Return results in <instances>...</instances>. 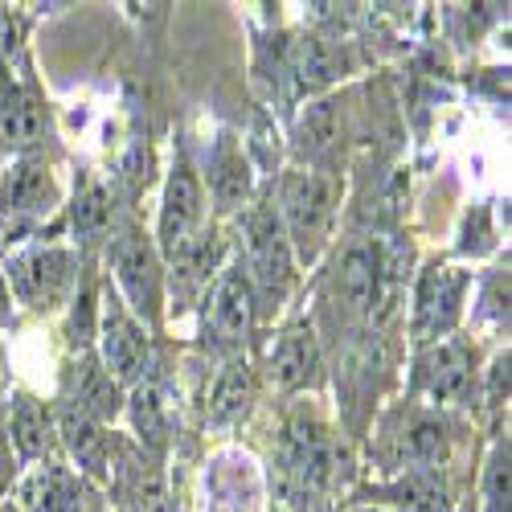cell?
I'll return each instance as SVG.
<instances>
[{"label":"cell","mask_w":512,"mask_h":512,"mask_svg":"<svg viewBox=\"0 0 512 512\" xmlns=\"http://www.w3.org/2000/svg\"><path fill=\"white\" fill-rule=\"evenodd\" d=\"M336 205H340V185L324 168H291L279 185V222L291 242V254L300 263H316L320 250L332 238L336 222Z\"/></svg>","instance_id":"1"},{"label":"cell","mask_w":512,"mask_h":512,"mask_svg":"<svg viewBox=\"0 0 512 512\" xmlns=\"http://www.w3.org/2000/svg\"><path fill=\"white\" fill-rule=\"evenodd\" d=\"M205 185L197 177L193 160L181 152L168 168L164 197H160V226H156V250L173 267H201L205 263Z\"/></svg>","instance_id":"2"},{"label":"cell","mask_w":512,"mask_h":512,"mask_svg":"<svg viewBox=\"0 0 512 512\" xmlns=\"http://www.w3.org/2000/svg\"><path fill=\"white\" fill-rule=\"evenodd\" d=\"M254 308L263 312H279V304L287 300V291L295 283V254L291 242L283 234V222L275 205H254L242 218V259H238Z\"/></svg>","instance_id":"3"},{"label":"cell","mask_w":512,"mask_h":512,"mask_svg":"<svg viewBox=\"0 0 512 512\" xmlns=\"http://www.w3.org/2000/svg\"><path fill=\"white\" fill-rule=\"evenodd\" d=\"M111 267H115V283H119V300L127 304L144 328H152L160 320V304H164V259L148 234L127 230L115 238L111 250Z\"/></svg>","instance_id":"4"},{"label":"cell","mask_w":512,"mask_h":512,"mask_svg":"<svg viewBox=\"0 0 512 512\" xmlns=\"http://www.w3.org/2000/svg\"><path fill=\"white\" fill-rule=\"evenodd\" d=\"M95 332H99V361L123 390H132L136 381L148 377V361H152L148 328L127 312V304L119 300V295H111V291L103 295Z\"/></svg>","instance_id":"5"},{"label":"cell","mask_w":512,"mask_h":512,"mask_svg":"<svg viewBox=\"0 0 512 512\" xmlns=\"http://www.w3.org/2000/svg\"><path fill=\"white\" fill-rule=\"evenodd\" d=\"M9 291L33 312H54L66 304L70 287L78 283V254L66 246H37L13 259L9 267Z\"/></svg>","instance_id":"6"},{"label":"cell","mask_w":512,"mask_h":512,"mask_svg":"<svg viewBox=\"0 0 512 512\" xmlns=\"http://www.w3.org/2000/svg\"><path fill=\"white\" fill-rule=\"evenodd\" d=\"M467 287H472V275L459 267H426L414 283V336L443 340L463 316Z\"/></svg>","instance_id":"7"},{"label":"cell","mask_w":512,"mask_h":512,"mask_svg":"<svg viewBox=\"0 0 512 512\" xmlns=\"http://www.w3.org/2000/svg\"><path fill=\"white\" fill-rule=\"evenodd\" d=\"M254 320H259V308H254L242 267H222L205 300V336H213V345L222 349H242Z\"/></svg>","instance_id":"8"},{"label":"cell","mask_w":512,"mask_h":512,"mask_svg":"<svg viewBox=\"0 0 512 512\" xmlns=\"http://www.w3.org/2000/svg\"><path fill=\"white\" fill-rule=\"evenodd\" d=\"M62 201L58 177L46 160H13L5 173H0V213L5 218H46Z\"/></svg>","instance_id":"9"},{"label":"cell","mask_w":512,"mask_h":512,"mask_svg":"<svg viewBox=\"0 0 512 512\" xmlns=\"http://www.w3.org/2000/svg\"><path fill=\"white\" fill-rule=\"evenodd\" d=\"M54 431H58L62 447L70 451V459L78 463V476H82V480H107V476H111L115 443H111L107 426H103L99 418L82 414V410H74V406H58Z\"/></svg>","instance_id":"10"},{"label":"cell","mask_w":512,"mask_h":512,"mask_svg":"<svg viewBox=\"0 0 512 512\" xmlns=\"http://www.w3.org/2000/svg\"><path fill=\"white\" fill-rule=\"evenodd\" d=\"M62 406H74V410L91 414L107 426V418H115L123 410V386L103 369V361L95 353H82L74 365H66Z\"/></svg>","instance_id":"11"},{"label":"cell","mask_w":512,"mask_h":512,"mask_svg":"<svg viewBox=\"0 0 512 512\" xmlns=\"http://www.w3.org/2000/svg\"><path fill=\"white\" fill-rule=\"evenodd\" d=\"M111 463H119V492L132 512H173L168 476L144 447H115Z\"/></svg>","instance_id":"12"},{"label":"cell","mask_w":512,"mask_h":512,"mask_svg":"<svg viewBox=\"0 0 512 512\" xmlns=\"http://www.w3.org/2000/svg\"><path fill=\"white\" fill-rule=\"evenodd\" d=\"M472 369H476V357L463 340H435L431 349L418 357V390L435 402H451L467 390L472 381Z\"/></svg>","instance_id":"13"},{"label":"cell","mask_w":512,"mask_h":512,"mask_svg":"<svg viewBox=\"0 0 512 512\" xmlns=\"http://www.w3.org/2000/svg\"><path fill=\"white\" fill-rule=\"evenodd\" d=\"M87 484L58 463H41L21 480V512H87Z\"/></svg>","instance_id":"14"},{"label":"cell","mask_w":512,"mask_h":512,"mask_svg":"<svg viewBox=\"0 0 512 512\" xmlns=\"http://www.w3.org/2000/svg\"><path fill=\"white\" fill-rule=\"evenodd\" d=\"M271 373L283 390H308L320 381V345L308 324H291L271 349Z\"/></svg>","instance_id":"15"},{"label":"cell","mask_w":512,"mask_h":512,"mask_svg":"<svg viewBox=\"0 0 512 512\" xmlns=\"http://www.w3.org/2000/svg\"><path fill=\"white\" fill-rule=\"evenodd\" d=\"M46 107L17 82H0V144L5 148H33L46 140Z\"/></svg>","instance_id":"16"},{"label":"cell","mask_w":512,"mask_h":512,"mask_svg":"<svg viewBox=\"0 0 512 512\" xmlns=\"http://www.w3.org/2000/svg\"><path fill=\"white\" fill-rule=\"evenodd\" d=\"M287 459L291 472L300 476L308 488H324L336 476V447L320 422H291L287 431Z\"/></svg>","instance_id":"17"},{"label":"cell","mask_w":512,"mask_h":512,"mask_svg":"<svg viewBox=\"0 0 512 512\" xmlns=\"http://www.w3.org/2000/svg\"><path fill=\"white\" fill-rule=\"evenodd\" d=\"M54 418L46 410V402H37L33 394H17L13 410H9V447L17 451L21 463H37L46 459L54 447Z\"/></svg>","instance_id":"18"},{"label":"cell","mask_w":512,"mask_h":512,"mask_svg":"<svg viewBox=\"0 0 512 512\" xmlns=\"http://www.w3.org/2000/svg\"><path fill=\"white\" fill-rule=\"evenodd\" d=\"M250 185L254 181H250L246 152L226 132L218 140V148H213V156H209V193H213V201H218L222 213H230V209H242L250 201Z\"/></svg>","instance_id":"19"},{"label":"cell","mask_w":512,"mask_h":512,"mask_svg":"<svg viewBox=\"0 0 512 512\" xmlns=\"http://www.w3.org/2000/svg\"><path fill=\"white\" fill-rule=\"evenodd\" d=\"M340 300L357 316H373L381 304V250L377 246H349L340 259Z\"/></svg>","instance_id":"20"},{"label":"cell","mask_w":512,"mask_h":512,"mask_svg":"<svg viewBox=\"0 0 512 512\" xmlns=\"http://www.w3.org/2000/svg\"><path fill=\"white\" fill-rule=\"evenodd\" d=\"M123 406H127V414H132V431L140 435L144 451L164 447L168 431H173V410H168V398L160 390V381H152V377L136 381L132 394L123 398Z\"/></svg>","instance_id":"21"},{"label":"cell","mask_w":512,"mask_h":512,"mask_svg":"<svg viewBox=\"0 0 512 512\" xmlns=\"http://www.w3.org/2000/svg\"><path fill=\"white\" fill-rule=\"evenodd\" d=\"M250 398H254V377H250L246 361H230L218 377V386H213V394H209V414L218 422H230L250 406Z\"/></svg>","instance_id":"22"},{"label":"cell","mask_w":512,"mask_h":512,"mask_svg":"<svg viewBox=\"0 0 512 512\" xmlns=\"http://www.w3.org/2000/svg\"><path fill=\"white\" fill-rule=\"evenodd\" d=\"M291 78L300 82V91H320V87H328V82L336 78V58H332V50L324 46L320 37H304L300 46H295V54H291Z\"/></svg>","instance_id":"23"},{"label":"cell","mask_w":512,"mask_h":512,"mask_svg":"<svg viewBox=\"0 0 512 512\" xmlns=\"http://www.w3.org/2000/svg\"><path fill=\"white\" fill-rule=\"evenodd\" d=\"M111 193L99 185V181H87L82 193L74 197V234L78 238H103L107 226H111Z\"/></svg>","instance_id":"24"},{"label":"cell","mask_w":512,"mask_h":512,"mask_svg":"<svg viewBox=\"0 0 512 512\" xmlns=\"http://www.w3.org/2000/svg\"><path fill=\"white\" fill-rule=\"evenodd\" d=\"M402 451L410 463H422V467L443 463L447 459V426L439 418H414L402 439Z\"/></svg>","instance_id":"25"},{"label":"cell","mask_w":512,"mask_h":512,"mask_svg":"<svg viewBox=\"0 0 512 512\" xmlns=\"http://www.w3.org/2000/svg\"><path fill=\"white\" fill-rule=\"evenodd\" d=\"M340 140V127H336V115L328 103H316L308 107L304 123H300V152L312 156V160H324Z\"/></svg>","instance_id":"26"},{"label":"cell","mask_w":512,"mask_h":512,"mask_svg":"<svg viewBox=\"0 0 512 512\" xmlns=\"http://www.w3.org/2000/svg\"><path fill=\"white\" fill-rule=\"evenodd\" d=\"M484 512H508V439L496 443L484 467Z\"/></svg>","instance_id":"27"},{"label":"cell","mask_w":512,"mask_h":512,"mask_svg":"<svg viewBox=\"0 0 512 512\" xmlns=\"http://www.w3.org/2000/svg\"><path fill=\"white\" fill-rule=\"evenodd\" d=\"M488 398H492V406L508 402V353H500V357L492 361V373H488Z\"/></svg>","instance_id":"28"},{"label":"cell","mask_w":512,"mask_h":512,"mask_svg":"<svg viewBox=\"0 0 512 512\" xmlns=\"http://www.w3.org/2000/svg\"><path fill=\"white\" fill-rule=\"evenodd\" d=\"M9 484H13V447L0 439V496H5Z\"/></svg>","instance_id":"29"},{"label":"cell","mask_w":512,"mask_h":512,"mask_svg":"<svg viewBox=\"0 0 512 512\" xmlns=\"http://www.w3.org/2000/svg\"><path fill=\"white\" fill-rule=\"evenodd\" d=\"M9 320H13V291H9L5 271H0V324H9Z\"/></svg>","instance_id":"30"},{"label":"cell","mask_w":512,"mask_h":512,"mask_svg":"<svg viewBox=\"0 0 512 512\" xmlns=\"http://www.w3.org/2000/svg\"><path fill=\"white\" fill-rule=\"evenodd\" d=\"M357 512H377V508H357Z\"/></svg>","instance_id":"31"}]
</instances>
